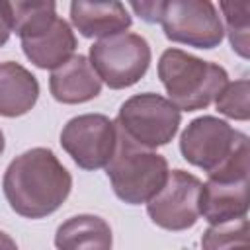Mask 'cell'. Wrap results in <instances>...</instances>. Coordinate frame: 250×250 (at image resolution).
I'll use <instances>...</instances> for the list:
<instances>
[{"label":"cell","mask_w":250,"mask_h":250,"mask_svg":"<svg viewBox=\"0 0 250 250\" xmlns=\"http://www.w3.org/2000/svg\"><path fill=\"white\" fill-rule=\"evenodd\" d=\"M2 189L12 211L25 219H43L66 201L72 176L51 148L35 146L8 164Z\"/></svg>","instance_id":"cell-1"},{"label":"cell","mask_w":250,"mask_h":250,"mask_svg":"<svg viewBox=\"0 0 250 250\" xmlns=\"http://www.w3.org/2000/svg\"><path fill=\"white\" fill-rule=\"evenodd\" d=\"M158 78L180 111H197L215 102L229 82V72L217 62L172 47L158 59Z\"/></svg>","instance_id":"cell-2"},{"label":"cell","mask_w":250,"mask_h":250,"mask_svg":"<svg viewBox=\"0 0 250 250\" xmlns=\"http://www.w3.org/2000/svg\"><path fill=\"white\" fill-rule=\"evenodd\" d=\"M168 172V160L162 154L135 143L117 127V143L105 164V174L121 201L129 205L146 203L162 188Z\"/></svg>","instance_id":"cell-3"},{"label":"cell","mask_w":250,"mask_h":250,"mask_svg":"<svg viewBox=\"0 0 250 250\" xmlns=\"http://www.w3.org/2000/svg\"><path fill=\"white\" fill-rule=\"evenodd\" d=\"M180 152L189 164L213 174L242 156H250L248 135L232 129L225 119L201 115L182 131Z\"/></svg>","instance_id":"cell-4"},{"label":"cell","mask_w":250,"mask_h":250,"mask_svg":"<svg viewBox=\"0 0 250 250\" xmlns=\"http://www.w3.org/2000/svg\"><path fill=\"white\" fill-rule=\"evenodd\" d=\"M182 123V111L164 96L154 92L135 94L117 111L115 125L135 143L156 148L168 145Z\"/></svg>","instance_id":"cell-5"},{"label":"cell","mask_w":250,"mask_h":250,"mask_svg":"<svg viewBox=\"0 0 250 250\" xmlns=\"http://www.w3.org/2000/svg\"><path fill=\"white\" fill-rule=\"evenodd\" d=\"M150 45L139 33H117L94 41L90 47V64L100 80L111 90H123L137 84L150 66Z\"/></svg>","instance_id":"cell-6"},{"label":"cell","mask_w":250,"mask_h":250,"mask_svg":"<svg viewBox=\"0 0 250 250\" xmlns=\"http://www.w3.org/2000/svg\"><path fill=\"white\" fill-rule=\"evenodd\" d=\"M158 23L170 41L195 49H215L225 37L219 10L209 0H164Z\"/></svg>","instance_id":"cell-7"},{"label":"cell","mask_w":250,"mask_h":250,"mask_svg":"<svg viewBox=\"0 0 250 250\" xmlns=\"http://www.w3.org/2000/svg\"><path fill=\"white\" fill-rule=\"evenodd\" d=\"M117 143V127L104 113H82L66 121L61 146L82 170H100L109 162Z\"/></svg>","instance_id":"cell-8"},{"label":"cell","mask_w":250,"mask_h":250,"mask_svg":"<svg viewBox=\"0 0 250 250\" xmlns=\"http://www.w3.org/2000/svg\"><path fill=\"white\" fill-rule=\"evenodd\" d=\"M203 182L186 172L172 170L166 176L162 188L146 201V213L150 221L166 230H186L199 221V197Z\"/></svg>","instance_id":"cell-9"},{"label":"cell","mask_w":250,"mask_h":250,"mask_svg":"<svg viewBox=\"0 0 250 250\" xmlns=\"http://www.w3.org/2000/svg\"><path fill=\"white\" fill-rule=\"evenodd\" d=\"M20 41H21L23 55L37 68H43V70H55L57 66H61L74 55L78 47L76 35L70 23L59 16L41 31Z\"/></svg>","instance_id":"cell-10"},{"label":"cell","mask_w":250,"mask_h":250,"mask_svg":"<svg viewBox=\"0 0 250 250\" xmlns=\"http://www.w3.org/2000/svg\"><path fill=\"white\" fill-rule=\"evenodd\" d=\"M70 21L78 33L86 39H105L117 33H125L133 18L125 4L117 0L109 2H86L74 0L70 4Z\"/></svg>","instance_id":"cell-11"},{"label":"cell","mask_w":250,"mask_h":250,"mask_svg":"<svg viewBox=\"0 0 250 250\" xmlns=\"http://www.w3.org/2000/svg\"><path fill=\"white\" fill-rule=\"evenodd\" d=\"M49 90L61 104H84L100 96L102 80L90 64L88 57L72 55L66 62L51 70Z\"/></svg>","instance_id":"cell-12"},{"label":"cell","mask_w":250,"mask_h":250,"mask_svg":"<svg viewBox=\"0 0 250 250\" xmlns=\"http://www.w3.org/2000/svg\"><path fill=\"white\" fill-rule=\"evenodd\" d=\"M199 215L209 225L236 221L248 215V180H209L201 188Z\"/></svg>","instance_id":"cell-13"},{"label":"cell","mask_w":250,"mask_h":250,"mask_svg":"<svg viewBox=\"0 0 250 250\" xmlns=\"http://www.w3.org/2000/svg\"><path fill=\"white\" fill-rule=\"evenodd\" d=\"M39 98L37 78L20 62H0V115L20 117L33 109Z\"/></svg>","instance_id":"cell-14"},{"label":"cell","mask_w":250,"mask_h":250,"mask_svg":"<svg viewBox=\"0 0 250 250\" xmlns=\"http://www.w3.org/2000/svg\"><path fill=\"white\" fill-rule=\"evenodd\" d=\"M57 250H111L113 234L105 219L90 213L62 221L55 232Z\"/></svg>","instance_id":"cell-15"},{"label":"cell","mask_w":250,"mask_h":250,"mask_svg":"<svg viewBox=\"0 0 250 250\" xmlns=\"http://www.w3.org/2000/svg\"><path fill=\"white\" fill-rule=\"evenodd\" d=\"M10 29L20 37H31L57 18V4L53 0H16L4 2Z\"/></svg>","instance_id":"cell-16"},{"label":"cell","mask_w":250,"mask_h":250,"mask_svg":"<svg viewBox=\"0 0 250 250\" xmlns=\"http://www.w3.org/2000/svg\"><path fill=\"white\" fill-rule=\"evenodd\" d=\"M225 18V33L229 35L232 51L248 59L250 57V2H221L219 4Z\"/></svg>","instance_id":"cell-17"},{"label":"cell","mask_w":250,"mask_h":250,"mask_svg":"<svg viewBox=\"0 0 250 250\" xmlns=\"http://www.w3.org/2000/svg\"><path fill=\"white\" fill-rule=\"evenodd\" d=\"M248 246V217L211 225L201 236V250H234Z\"/></svg>","instance_id":"cell-18"},{"label":"cell","mask_w":250,"mask_h":250,"mask_svg":"<svg viewBox=\"0 0 250 250\" xmlns=\"http://www.w3.org/2000/svg\"><path fill=\"white\" fill-rule=\"evenodd\" d=\"M250 82L248 78H240L234 82H227L225 88L215 98L217 111L236 119V121H248L250 119Z\"/></svg>","instance_id":"cell-19"},{"label":"cell","mask_w":250,"mask_h":250,"mask_svg":"<svg viewBox=\"0 0 250 250\" xmlns=\"http://www.w3.org/2000/svg\"><path fill=\"white\" fill-rule=\"evenodd\" d=\"M137 16H141L145 21L148 23H158L160 21V14H162V6L164 0H146V2H131L129 4Z\"/></svg>","instance_id":"cell-20"},{"label":"cell","mask_w":250,"mask_h":250,"mask_svg":"<svg viewBox=\"0 0 250 250\" xmlns=\"http://www.w3.org/2000/svg\"><path fill=\"white\" fill-rule=\"evenodd\" d=\"M10 33H12V29H10V23H8V20H6L4 2H0V47H4V45L8 43Z\"/></svg>","instance_id":"cell-21"},{"label":"cell","mask_w":250,"mask_h":250,"mask_svg":"<svg viewBox=\"0 0 250 250\" xmlns=\"http://www.w3.org/2000/svg\"><path fill=\"white\" fill-rule=\"evenodd\" d=\"M0 250H18L16 240L4 230H0Z\"/></svg>","instance_id":"cell-22"},{"label":"cell","mask_w":250,"mask_h":250,"mask_svg":"<svg viewBox=\"0 0 250 250\" xmlns=\"http://www.w3.org/2000/svg\"><path fill=\"white\" fill-rule=\"evenodd\" d=\"M4 148H6V141H4V133H2V129H0V156H2Z\"/></svg>","instance_id":"cell-23"},{"label":"cell","mask_w":250,"mask_h":250,"mask_svg":"<svg viewBox=\"0 0 250 250\" xmlns=\"http://www.w3.org/2000/svg\"><path fill=\"white\" fill-rule=\"evenodd\" d=\"M234 250H250L248 246H240V248H234Z\"/></svg>","instance_id":"cell-24"}]
</instances>
